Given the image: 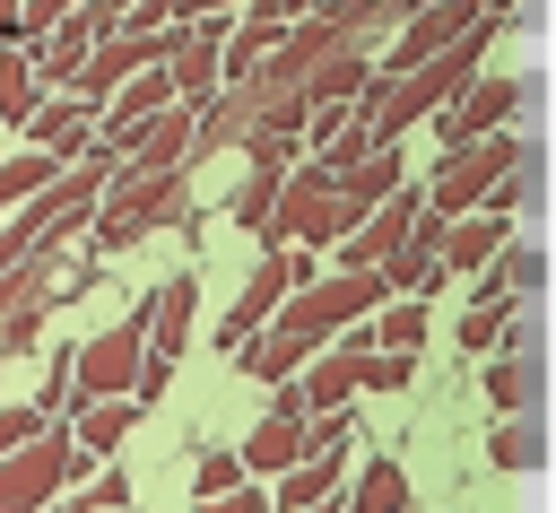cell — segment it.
I'll list each match as a JSON object with an SVG mask.
<instances>
[{"mask_svg": "<svg viewBox=\"0 0 556 513\" xmlns=\"http://www.w3.org/2000/svg\"><path fill=\"white\" fill-rule=\"evenodd\" d=\"M478 9H486V0H426L417 17H400L391 52H382V78H408V70H426L434 52H452V43L478 26Z\"/></svg>", "mask_w": 556, "mask_h": 513, "instance_id": "10", "label": "cell"}, {"mask_svg": "<svg viewBox=\"0 0 556 513\" xmlns=\"http://www.w3.org/2000/svg\"><path fill=\"white\" fill-rule=\"evenodd\" d=\"M78 470H87L78 435H70V426H43L35 443H17V452L0 461V513H43Z\"/></svg>", "mask_w": 556, "mask_h": 513, "instance_id": "6", "label": "cell"}, {"mask_svg": "<svg viewBox=\"0 0 556 513\" xmlns=\"http://www.w3.org/2000/svg\"><path fill=\"white\" fill-rule=\"evenodd\" d=\"M486 461L495 470H547V426H539V409L530 417H495V435H486Z\"/></svg>", "mask_w": 556, "mask_h": 513, "instance_id": "23", "label": "cell"}, {"mask_svg": "<svg viewBox=\"0 0 556 513\" xmlns=\"http://www.w3.org/2000/svg\"><path fill=\"white\" fill-rule=\"evenodd\" d=\"M43 426H61V417H43V409H35V400H17V409H0V461H9V452H17V443H35V435H43Z\"/></svg>", "mask_w": 556, "mask_h": 513, "instance_id": "37", "label": "cell"}, {"mask_svg": "<svg viewBox=\"0 0 556 513\" xmlns=\"http://www.w3.org/2000/svg\"><path fill=\"white\" fill-rule=\"evenodd\" d=\"M200 9H208V0H139V9L122 17V26H139V35H182V26L200 17Z\"/></svg>", "mask_w": 556, "mask_h": 513, "instance_id": "35", "label": "cell"}, {"mask_svg": "<svg viewBox=\"0 0 556 513\" xmlns=\"http://www.w3.org/2000/svg\"><path fill=\"white\" fill-rule=\"evenodd\" d=\"M356 226H365V209H356L321 165H295V174H287V200H278V217H269L261 243H287V252H339Z\"/></svg>", "mask_w": 556, "mask_h": 513, "instance_id": "3", "label": "cell"}, {"mask_svg": "<svg viewBox=\"0 0 556 513\" xmlns=\"http://www.w3.org/2000/svg\"><path fill=\"white\" fill-rule=\"evenodd\" d=\"M382 278H391V296H426V287H443L452 270H443V252H434L426 235H408V252H400V261H382Z\"/></svg>", "mask_w": 556, "mask_h": 513, "instance_id": "30", "label": "cell"}, {"mask_svg": "<svg viewBox=\"0 0 556 513\" xmlns=\"http://www.w3.org/2000/svg\"><path fill=\"white\" fill-rule=\"evenodd\" d=\"M261 104H269L261 78H252V87H217V96L200 104V148H191V157H226V148H243V139L261 130Z\"/></svg>", "mask_w": 556, "mask_h": 513, "instance_id": "16", "label": "cell"}, {"mask_svg": "<svg viewBox=\"0 0 556 513\" xmlns=\"http://www.w3.org/2000/svg\"><path fill=\"white\" fill-rule=\"evenodd\" d=\"M122 504H130V478H122V470H104V478H96V487H78L61 513H122Z\"/></svg>", "mask_w": 556, "mask_h": 513, "instance_id": "36", "label": "cell"}, {"mask_svg": "<svg viewBox=\"0 0 556 513\" xmlns=\"http://www.w3.org/2000/svg\"><path fill=\"white\" fill-rule=\"evenodd\" d=\"M287 174H295V165H243V183H235V226H243V235H269V217H278V200H287Z\"/></svg>", "mask_w": 556, "mask_h": 513, "instance_id": "22", "label": "cell"}, {"mask_svg": "<svg viewBox=\"0 0 556 513\" xmlns=\"http://www.w3.org/2000/svg\"><path fill=\"white\" fill-rule=\"evenodd\" d=\"M191 304H200V287H191V278H165V287L148 296V356H174V365H182V339H191Z\"/></svg>", "mask_w": 556, "mask_h": 513, "instance_id": "20", "label": "cell"}, {"mask_svg": "<svg viewBox=\"0 0 556 513\" xmlns=\"http://www.w3.org/2000/svg\"><path fill=\"white\" fill-rule=\"evenodd\" d=\"M478 278L504 287V296H539V287H547V252H539V243H504V261L478 270Z\"/></svg>", "mask_w": 556, "mask_h": 513, "instance_id": "31", "label": "cell"}, {"mask_svg": "<svg viewBox=\"0 0 556 513\" xmlns=\"http://www.w3.org/2000/svg\"><path fill=\"white\" fill-rule=\"evenodd\" d=\"M330 183H339V191H348L356 209H382V200H391V191H400L408 174H400V148H374L365 165H348V174H330Z\"/></svg>", "mask_w": 556, "mask_h": 513, "instance_id": "27", "label": "cell"}, {"mask_svg": "<svg viewBox=\"0 0 556 513\" xmlns=\"http://www.w3.org/2000/svg\"><path fill=\"white\" fill-rule=\"evenodd\" d=\"M521 157H530V139H513V130H495V139H478V148H452V157H434L426 209H434V217H469V209H486Z\"/></svg>", "mask_w": 556, "mask_h": 513, "instance_id": "4", "label": "cell"}, {"mask_svg": "<svg viewBox=\"0 0 556 513\" xmlns=\"http://www.w3.org/2000/svg\"><path fill=\"white\" fill-rule=\"evenodd\" d=\"M504 26H513V0H486V9H478V26H469L452 52H434V61H426V70H408V78H374V87H365V104H356V122L391 148L400 130H417V122L452 113V104L478 87V61H486V43H495Z\"/></svg>", "mask_w": 556, "mask_h": 513, "instance_id": "1", "label": "cell"}, {"mask_svg": "<svg viewBox=\"0 0 556 513\" xmlns=\"http://www.w3.org/2000/svg\"><path fill=\"white\" fill-rule=\"evenodd\" d=\"M191 487H200V496H235V487H252V470H243V443H208V452L191 461Z\"/></svg>", "mask_w": 556, "mask_h": 513, "instance_id": "33", "label": "cell"}, {"mask_svg": "<svg viewBox=\"0 0 556 513\" xmlns=\"http://www.w3.org/2000/svg\"><path fill=\"white\" fill-rule=\"evenodd\" d=\"M156 61H165V35L122 26V35H104V43H96V61L78 70V87H70V96H87V104L104 113V96H122V87H130L139 70H156Z\"/></svg>", "mask_w": 556, "mask_h": 513, "instance_id": "14", "label": "cell"}, {"mask_svg": "<svg viewBox=\"0 0 556 513\" xmlns=\"http://www.w3.org/2000/svg\"><path fill=\"white\" fill-rule=\"evenodd\" d=\"M43 35H35V17H26V0H0V52H35Z\"/></svg>", "mask_w": 556, "mask_h": 513, "instance_id": "40", "label": "cell"}, {"mask_svg": "<svg viewBox=\"0 0 556 513\" xmlns=\"http://www.w3.org/2000/svg\"><path fill=\"white\" fill-rule=\"evenodd\" d=\"M539 391H547V365H539L530 348H504V356L486 365V400H495V417H530Z\"/></svg>", "mask_w": 556, "mask_h": 513, "instance_id": "19", "label": "cell"}, {"mask_svg": "<svg viewBox=\"0 0 556 513\" xmlns=\"http://www.w3.org/2000/svg\"><path fill=\"white\" fill-rule=\"evenodd\" d=\"M226 43H235V17L226 9H200L182 35H165V70H174V96L182 104H208L226 87Z\"/></svg>", "mask_w": 556, "mask_h": 513, "instance_id": "8", "label": "cell"}, {"mask_svg": "<svg viewBox=\"0 0 556 513\" xmlns=\"http://www.w3.org/2000/svg\"><path fill=\"white\" fill-rule=\"evenodd\" d=\"M70 174V157H43V148H17L9 165H0V209H26L35 191H52Z\"/></svg>", "mask_w": 556, "mask_h": 513, "instance_id": "26", "label": "cell"}, {"mask_svg": "<svg viewBox=\"0 0 556 513\" xmlns=\"http://www.w3.org/2000/svg\"><path fill=\"white\" fill-rule=\"evenodd\" d=\"M513 322H521V304L478 278V296H469V313H460V348H495V339H513Z\"/></svg>", "mask_w": 556, "mask_h": 513, "instance_id": "25", "label": "cell"}, {"mask_svg": "<svg viewBox=\"0 0 556 513\" xmlns=\"http://www.w3.org/2000/svg\"><path fill=\"white\" fill-rule=\"evenodd\" d=\"M504 243H521V235H513V217H504V209H469V217H452V226H443V270H495V261H504Z\"/></svg>", "mask_w": 556, "mask_h": 513, "instance_id": "18", "label": "cell"}, {"mask_svg": "<svg viewBox=\"0 0 556 513\" xmlns=\"http://www.w3.org/2000/svg\"><path fill=\"white\" fill-rule=\"evenodd\" d=\"M191 148H200V104H174V113H156V122L139 130V148L122 157V183H148V174H182V165H191Z\"/></svg>", "mask_w": 556, "mask_h": 513, "instance_id": "15", "label": "cell"}, {"mask_svg": "<svg viewBox=\"0 0 556 513\" xmlns=\"http://www.w3.org/2000/svg\"><path fill=\"white\" fill-rule=\"evenodd\" d=\"M174 104H182V96H174V70H165V61H156V70H139V78H130V87L96 113V148L130 157V148H139V130H148L156 113H174Z\"/></svg>", "mask_w": 556, "mask_h": 513, "instance_id": "13", "label": "cell"}, {"mask_svg": "<svg viewBox=\"0 0 556 513\" xmlns=\"http://www.w3.org/2000/svg\"><path fill=\"white\" fill-rule=\"evenodd\" d=\"M539 191H547V183H539V148H530V157L504 174V191H495L486 209H504V217H530V209H539Z\"/></svg>", "mask_w": 556, "mask_h": 513, "instance_id": "34", "label": "cell"}, {"mask_svg": "<svg viewBox=\"0 0 556 513\" xmlns=\"http://www.w3.org/2000/svg\"><path fill=\"white\" fill-rule=\"evenodd\" d=\"M165 226L174 235L191 226V165L182 174H148V183H122L113 174V191H104V209L87 226V252H130V243H148Z\"/></svg>", "mask_w": 556, "mask_h": 513, "instance_id": "2", "label": "cell"}, {"mask_svg": "<svg viewBox=\"0 0 556 513\" xmlns=\"http://www.w3.org/2000/svg\"><path fill=\"white\" fill-rule=\"evenodd\" d=\"M35 104H43V78H35V52H0V122H35Z\"/></svg>", "mask_w": 556, "mask_h": 513, "instance_id": "29", "label": "cell"}, {"mask_svg": "<svg viewBox=\"0 0 556 513\" xmlns=\"http://www.w3.org/2000/svg\"><path fill=\"white\" fill-rule=\"evenodd\" d=\"M26 148H43V157H87V148H96V104H87V96H43L35 122H26Z\"/></svg>", "mask_w": 556, "mask_h": 513, "instance_id": "17", "label": "cell"}, {"mask_svg": "<svg viewBox=\"0 0 556 513\" xmlns=\"http://www.w3.org/2000/svg\"><path fill=\"white\" fill-rule=\"evenodd\" d=\"M295 148L304 139H287V130H252L243 139V165H295Z\"/></svg>", "mask_w": 556, "mask_h": 513, "instance_id": "39", "label": "cell"}, {"mask_svg": "<svg viewBox=\"0 0 556 513\" xmlns=\"http://www.w3.org/2000/svg\"><path fill=\"white\" fill-rule=\"evenodd\" d=\"M417 217H426V191L417 183H400L382 209H365V226L339 243V270H382V261H400L408 252V235H417Z\"/></svg>", "mask_w": 556, "mask_h": 513, "instance_id": "11", "label": "cell"}, {"mask_svg": "<svg viewBox=\"0 0 556 513\" xmlns=\"http://www.w3.org/2000/svg\"><path fill=\"white\" fill-rule=\"evenodd\" d=\"M165 391H174V356H148V365H139V391H130V400H139V409H156Z\"/></svg>", "mask_w": 556, "mask_h": 513, "instance_id": "42", "label": "cell"}, {"mask_svg": "<svg viewBox=\"0 0 556 513\" xmlns=\"http://www.w3.org/2000/svg\"><path fill=\"white\" fill-rule=\"evenodd\" d=\"M35 409H43V417H61V409H78V374H70V356H61V365H52L43 383H35Z\"/></svg>", "mask_w": 556, "mask_h": 513, "instance_id": "38", "label": "cell"}, {"mask_svg": "<svg viewBox=\"0 0 556 513\" xmlns=\"http://www.w3.org/2000/svg\"><path fill=\"white\" fill-rule=\"evenodd\" d=\"M348 513H408V470H400V461H365Z\"/></svg>", "mask_w": 556, "mask_h": 513, "instance_id": "28", "label": "cell"}, {"mask_svg": "<svg viewBox=\"0 0 556 513\" xmlns=\"http://www.w3.org/2000/svg\"><path fill=\"white\" fill-rule=\"evenodd\" d=\"M313 513H348V504H330V496H321V504H313Z\"/></svg>", "mask_w": 556, "mask_h": 513, "instance_id": "43", "label": "cell"}, {"mask_svg": "<svg viewBox=\"0 0 556 513\" xmlns=\"http://www.w3.org/2000/svg\"><path fill=\"white\" fill-rule=\"evenodd\" d=\"M365 339H374V348H408V356H417V339H426V296H400V304H382V313L365 322Z\"/></svg>", "mask_w": 556, "mask_h": 513, "instance_id": "32", "label": "cell"}, {"mask_svg": "<svg viewBox=\"0 0 556 513\" xmlns=\"http://www.w3.org/2000/svg\"><path fill=\"white\" fill-rule=\"evenodd\" d=\"M130 426H139V400H78V409H70V435H78L87 461H104Z\"/></svg>", "mask_w": 556, "mask_h": 513, "instance_id": "21", "label": "cell"}, {"mask_svg": "<svg viewBox=\"0 0 556 513\" xmlns=\"http://www.w3.org/2000/svg\"><path fill=\"white\" fill-rule=\"evenodd\" d=\"M339 461H348V443H339V452H304V461L278 478V513H313V504L339 487Z\"/></svg>", "mask_w": 556, "mask_h": 513, "instance_id": "24", "label": "cell"}, {"mask_svg": "<svg viewBox=\"0 0 556 513\" xmlns=\"http://www.w3.org/2000/svg\"><path fill=\"white\" fill-rule=\"evenodd\" d=\"M304 287V252H287V243H261V261H252V278H243V296L226 304V322H217V348L226 356H243L269 322H278V304Z\"/></svg>", "mask_w": 556, "mask_h": 513, "instance_id": "7", "label": "cell"}, {"mask_svg": "<svg viewBox=\"0 0 556 513\" xmlns=\"http://www.w3.org/2000/svg\"><path fill=\"white\" fill-rule=\"evenodd\" d=\"M139 365H148V304L104 322L96 339L70 348V374H78V400H130L139 391Z\"/></svg>", "mask_w": 556, "mask_h": 513, "instance_id": "5", "label": "cell"}, {"mask_svg": "<svg viewBox=\"0 0 556 513\" xmlns=\"http://www.w3.org/2000/svg\"><path fill=\"white\" fill-rule=\"evenodd\" d=\"M191 513H278V496H261V487H235V496H200Z\"/></svg>", "mask_w": 556, "mask_h": 513, "instance_id": "41", "label": "cell"}, {"mask_svg": "<svg viewBox=\"0 0 556 513\" xmlns=\"http://www.w3.org/2000/svg\"><path fill=\"white\" fill-rule=\"evenodd\" d=\"M521 78H504V70H478V87L452 104V113H434V139H443V157L452 148H478V139H495V130H513V113H521Z\"/></svg>", "mask_w": 556, "mask_h": 513, "instance_id": "9", "label": "cell"}, {"mask_svg": "<svg viewBox=\"0 0 556 513\" xmlns=\"http://www.w3.org/2000/svg\"><path fill=\"white\" fill-rule=\"evenodd\" d=\"M304 452H313V409H304V383H287V391H278V409H269V417L243 435V470L287 478Z\"/></svg>", "mask_w": 556, "mask_h": 513, "instance_id": "12", "label": "cell"}]
</instances>
